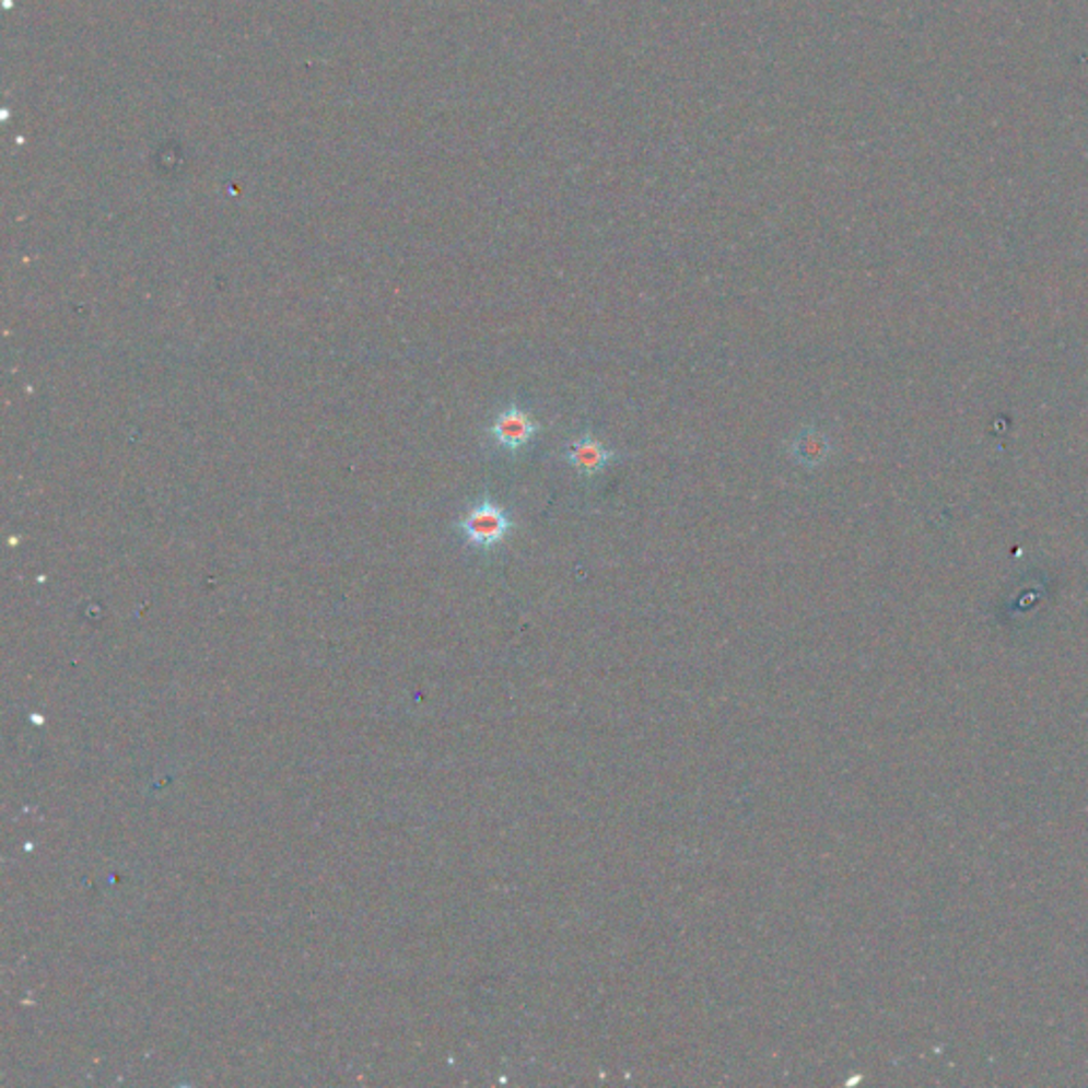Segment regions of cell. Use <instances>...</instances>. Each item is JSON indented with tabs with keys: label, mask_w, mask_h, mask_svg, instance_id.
<instances>
[{
	"label": "cell",
	"mask_w": 1088,
	"mask_h": 1088,
	"mask_svg": "<svg viewBox=\"0 0 1088 1088\" xmlns=\"http://www.w3.org/2000/svg\"><path fill=\"white\" fill-rule=\"evenodd\" d=\"M515 527L511 515L491 502L489 498L475 504L468 515L459 522V529L466 538V542L475 549H493L495 545L504 542L511 529Z\"/></svg>",
	"instance_id": "1"
},
{
	"label": "cell",
	"mask_w": 1088,
	"mask_h": 1088,
	"mask_svg": "<svg viewBox=\"0 0 1088 1088\" xmlns=\"http://www.w3.org/2000/svg\"><path fill=\"white\" fill-rule=\"evenodd\" d=\"M538 430H540V423L534 421L531 414L513 402V405H508V409H504L495 417L489 432L500 447H504L511 453H517L531 443V438L538 434Z\"/></svg>",
	"instance_id": "2"
},
{
	"label": "cell",
	"mask_w": 1088,
	"mask_h": 1088,
	"mask_svg": "<svg viewBox=\"0 0 1088 1088\" xmlns=\"http://www.w3.org/2000/svg\"><path fill=\"white\" fill-rule=\"evenodd\" d=\"M615 459H619V453L608 449L594 434L576 436L565 449V461L583 477L600 475Z\"/></svg>",
	"instance_id": "3"
},
{
	"label": "cell",
	"mask_w": 1088,
	"mask_h": 1088,
	"mask_svg": "<svg viewBox=\"0 0 1088 1088\" xmlns=\"http://www.w3.org/2000/svg\"><path fill=\"white\" fill-rule=\"evenodd\" d=\"M829 453H831V443L817 428L802 430L791 443V455L806 468L821 466L829 457Z\"/></svg>",
	"instance_id": "4"
}]
</instances>
